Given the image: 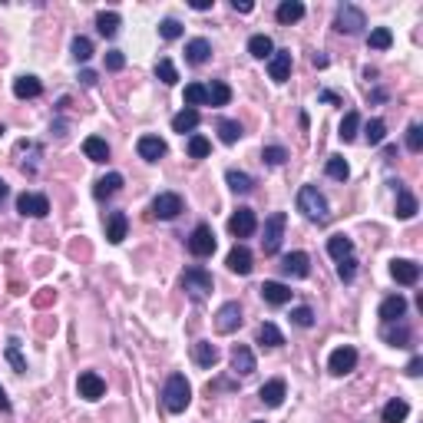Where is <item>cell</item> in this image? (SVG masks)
Listing matches in <instances>:
<instances>
[{
  "label": "cell",
  "instance_id": "1",
  "mask_svg": "<svg viewBox=\"0 0 423 423\" xmlns=\"http://www.w3.org/2000/svg\"><path fill=\"white\" fill-rule=\"evenodd\" d=\"M298 212H304V218L317 222V225H328L331 222L328 198L317 192V185H301V192H298Z\"/></svg>",
  "mask_w": 423,
  "mask_h": 423
},
{
  "label": "cell",
  "instance_id": "2",
  "mask_svg": "<svg viewBox=\"0 0 423 423\" xmlns=\"http://www.w3.org/2000/svg\"><path fill=\"white\" fill-rule=\"evenodd\" d=\"M212 288H215V278H212V272H205L202 265H192V268L182 272V291H185L196 304L209 298Z\"/></svg>",
  "mask_w": 423,
  "mask_h": 423
},
{
  "label": "cell",
  "instance_id": "3",
  "mask_svg": "<svg viewBox=\"0 0 423 423\" xmlns=\"http://www.w3.org/2000/svg\"><path fill=\"white\" fill-rule=\"evenodd\" d=\"M162 404H166L169 413H182V410L192 404V387H189L185 374H172V377L166 380V387H162Z\"/></svg>",
  "mask_w": 423,
  "mask_h": 423
},
{
  "label": "cell",
  "instance_id": "4",
  "mask_svg": "<svg viewBox=\"0 0 423 423\" xmlns=\"http://www.w3.org/2000/svg\"><path fill=\"white\" fill-rule=\"evenodd\" d=\"M285 225H288L285 212H272V215L265 218V238H261V252H265V255H278L281 238H285Z\"/></svg>",
  "mask_w": 423,
  "mask_h": 423
},
{
  "label": "cell",
  "instance_id": "5",
  "mask_svg": "<svg viewBox=\"0 0 423 423\" xmlns=\"http://www.w3.org/2000/svg\"><path fill=\"white\" fill-rule=\"evenodd\" d=\"M364 27H367V17H364L361 7H354V3H341V7H337V17H334V30L348 33V37H357Z\"/></svg>",
  "mask_w": 423,
  "mask_h": 423
},
{
  "label": "cell",
  "instance_id": "6",
  "mask_svg": "<svg viewBox=\"0 0 423 423\" xmlns=\"http://www.w3.org/2000/svg\"><path fill=\"white\" fill-rule=\"evenodd\" d=\"M182 209H185V205H182V196H179V192H159V196L152 198V215H156V218H162V222H172V218H179Z\"/></svg>",
  "mask_w": 423,
  "mask_h": 423
},
{
  "label": "cell",
  "instance_id": "7",
  "mask_svg": "<svg viewBox=\"0 0 423 423\" xmlns=\"http://www.w3.org/2000/svg\"><path fill=\"white\" fill-rule=\"evenodd\" d=\"M238 328H242V308H238V301H225L218 308V314H215V331L235 334Z\"/></svg>",
  "mask_w": 423,
  "mask_h": 423
},
{
  "label": "cell",
  "instance_id": "8",
  "mask_svg": "<svg viewBox=\"0 0 423 423\" xmlns=\"http://www.w3.org/2000/svg\"><path fill=\"white\" fill-rule=\"evenodd\" d=\"M17 212L27 218H46L50 215V198L40 196V192H24V196L17 198Z\"/></svg>",
  "mask_w": 423,
  "mask_h": 423
},
{
  "label": "cell",
  "instance_id": "9",
  "mask_svg": "<svg viewBox=\"0 0 423 423\" xmlns=\"http://www.w3.org/2000/svg\"><path fill=\"white\" fill-rule=\"evenodd\" d=\"M189 252L196 258H209L215 252V232L209 225H196L189 235Z\"/></svg>",
  "mask_w": 423,
  "mask_h": 423
},
{
  "label": "cell",
  "instance_id": "10",
  "mask_svg": "<svg viewBox=\"0 0 423 423\" xmlns=\"http://www.w3.org/2000/svg\"><path fill=\"white\" fill-rule=\"evenodd\" d=\"M354 367H357V350L348 348V344L337 348L331 357H328V370H331L334 377H344V374H350Z\"/></svg>",
  "mask_w": 423,
  "mask_h": 423
},
{
  "label": "cell",
  "instance_id": "11",
  "mask_svg": "<svg viewBox=\"0 0 423 423\" xmlns=\"http://www.w3.org/2000/svg\"><path fill=\"white\" fill-rule=\"evenodd\" d=\"M228 232L235 235V238H248V235H255L258 232V218L252 209H238L232 218H228Z\"/></svg>",
  "mask_w": 423,
  "mask_h": 423
},
{
  "label": "cell",
  "instance_id": "12",
  "mask_svg": "<svg viewBox=\"0 0 423 423\" xmlns=\"http://www.w3.org/2000/svg\"><path fill=\"white\" fill-rule=\"evenodd\" d=\"M391 278L397 281V285H417V281H420V265L410 261V258H393Z\"/></svg>",
  "mask_w": 423,
  "mask_h": 423
},
{
  "label": "cell",
  "instance_id": "13",
  "mask_svg": "<svg viewBox=\"0 0 423 423\" xmlns=\"http://www.w3.org/2000/svg\"><path fill=\"white\" fill-rule=\"evenodd\" d=\"M76 391H79L83 400H100V397L106 393V380L100 377L96 370H83L79 380H76Z\"/></svg>",
  "mask_w": 423,
  "mask_h": 423
},
{
  "label": "cell",
  "instance_id": "14",
  "mask_svg": "<svg viewBox=\"0 0 423 423\" xmlns=\"http://www.w3.org/2000/svg\"><path fill=\"white\" fill-rule=\"evenodd\" d=\"M268 76L274 83H288L291 79V50H274L268 60Z\"/></svg>",
  "mask_w": 423,
  "mask_h": 423
},
{
  "label": "cell",
  "instance_id": "15",
  "mask_svg": "<svg viewBox=\"0 0 423 423\" xmlns=\"http://www.w3.org/2000/svg\"><path fill=\"white\" fill-rule=\"evenodd\" d=\"M232 370H235V377H248V374H255V354H252V348L235 344V350H232Z\"/></svg>",
  "mask_w": 423,
  "mask_h": 423
},
{
  "label": "cell",
  "instance_id": "16",
  "mask_svg": "<svg viewBox=\"0 0 423 423\" xmlns=\"http://www.w3.org/2000/svg\"><path fill=\"white\" fill-rule=\"evenodd\" d=\"M136 152H139V159H146V162H159L169 152V146L159 136H142L136 142Z\"/></svg>",
  "mask_w": 423,
  "mask_h": 423
},
{
  "label": "cell",
  "instance_id": "17",
  "mask_svg": "<svg viewBox=\"0 0 423 423\" xmlns=\"http://www.w3.org/2000/svg\"><path fill=\"white\" fill-rule=\"evenodd\" d=\"M281 272L291 274V278H308L311 274V258L304 252H291V255L281 258Z\"/></svg>",
  "mask_w": 423,
  "mask_h": 423
},
{
  "label": "cell",
  "instance_id": "18",
  "mask_svg": "<svg viewBox=\"0 0 423 423\" xmlns=\"http://www.w3.org/2000/svg\"><path fill=\"white\" fill-rule=\"evenodd\" d=\"M404 314H407V298L404 294H391V298L380 301V321L384 324H393V321H400Z\"/></svg>",
  "mask_w": 423,
  "mask_h": 423
},
{
  "label": "cell",
  "instance_id": "19",
  "mask_svg": "<svg viewBox=\"0 0 423 423\" xmlns=\"http://www.w3.org/2000/svg\"><path fill=\"white\" fill-rule=\"evenodd\" d=\"M225 265H228V272H235V274H252V252L245 248V245H235L232 252H228L225 258Z\"/></svg>",
  "mask_w": 423,
  "mask_h": 423
},
{
  "label": "cell",
  "instance_id": "20",
  "mask_svg": "<svg viewBox=\"0 0 423 423\" xmlns=\"http://www.w3.org/2000/svg\"><path fill=\"white\" fill-rule=\"evenodd\" d=\"M126 228H129L126 212H109V215H106V242L120 245L122 238H126Z\"/></svg>",
  "mask_w": 423,
  "mask_h": 423
},
{
  "label": "cell",
  "instance_id": "21",
  "mask_svg": "<svg viewBox=\"0 0 423 423\" xmlns=\"http://www.w3.org/2000/svg\"><path fill=\"white\" fill-rule=\"evenodd\" d=\"M209 57H212V44L205 40V37H196V40L185 44V63L202 66V63H209Z\"/></svg>",
  "mask_w": 423,
  "mask_h": 423
},
{
  "label": "cell",
  "instance_id": "22",
  "mask_svg": "<svg viewBox=\"0 0 423 423\" xmlns=\"http://www.w3.org/2000/svg\"><path fill=\"white\" fill-rule=\"evenodd\" d=\"M285 393H288L285 380H268V384L258 391V400H261L265 407H281V404H285Z\"/></svg>",
  "mask_w": 423,
  "mask_h": 423
},
{
  "label": "cell",
  "instance_id": "23",
  "mask_svg": "<svg viewBox=\"0 0 423 423\" xmlns=\"http://www.w3.org/2000/svg\"><path fill=\"white\" fill-rule=\"evenodd\" d=\"M258 291H261V298H265L268 304H274V308H281V304L291 301V288L281 285V281H265Z\"/></svg>",
  "mask_w": 423,
  "mask_h": 423
},
{
  "label": "cell",
  "instance_id": "24",
  "mask_svg": "<svg viewBox=\"0 0 423 423\" xmlns=\"http://www.w3.org/2000/svg\"><path fill=\"white\" fill-rule=\"evenodd\" d=\"M40 93H44V83H40L37 76L27 73V76H17L14 79V96L17 100H37Z\"/></svg>",
  "mask_w": 423,
  "mask_h": 423
},
{
  "label": "cell",
  "instance_id": "25",
  "mask_svg": "<svg viewBox=\"0 0 423 423\" xmlns=\"http://www.w3.org/2000/svg\"><path fill=\"white\" fill-rule=\"evenodd\" d=\"M198 122H202L198 109H189V106H185V109H179V113L172 116V133H182V136H185V133H196Z\"/></svg>",
  "mask_w": 423,
  "mask_h": 423
},
{
  "label": "cell",
  "instance_id": "26",
  "mask_svg": "<svg viewBox=\"0 0 423 423\" xmlns=\"http://www.w3.org/2000/svg\"><path fill=\"white\" fill-rule=\"evenodd\" d=\"M218 357H222V354H218V348H215L212 341H196V344H192V361H196L198 367H215Z\"/></svg>",
  "mask_w": 423,
  "mask_h": 423
},
{
  "label": "cell",
  "instance_id": "27",
  "mask_svg": "<svg viewBox=\"0 0 423 423\" xmlns=\"http://www.w3.org/2000/svg\"><path fill=\"white\" fill-rule=\"evenodd\" d=\"M120 189H122V176H120V172H109V176H103V179H96V185H93V196L103 202V198H113Z\"/></svg>",
  "mask_w": 423,
  "mask_h": 423
},
{
  "label": "cell",
  "instance_id": "28",
  "mask_svg": "<svg viewBox=\"0 0 423 423\" xmlns=\"http://www.w3.org/2000/svg\"><path fill=\"white\" fill-rule=\"evenodd\" d=\"M225 182H228V189H232L235 196H248V192L255 189V179H252L248 172H238V169H228Z\"/></svg>",
  "mask_w": 423,
  "mask_h": 423
},
{
  "label": "cell",
  "instance_id": "29",
  "mask_svg": "<svg viewBox=\"0 0 423 423\" xmlns=\"http://www.w3.org/2000/svg\"><path fill=\"white\" fill-rule=\"evenodd\" d=\"M410 417V404L404 400V397H393L391 404L384 407V413H380V420L384 423H404Z\"/></svg>",
  "mask_w": 423,
  "mask_h": 423
},
{
  "label": "cell",
  "instance_id": "30",
  "mask_svg": "<svg viewBox=\"0 0 423 423\" xmlns=\"http://www.w3.org/2000/svg\"><path fill=\"white\" fill-rule=\"evenodd\" d=\"M417 209H420V205H417V196H413L410 189L400 185V189H397V218H404V222H407V218L417 215Z\"/></svg>",
  "mask_w": 423,
  "mask_h": 423
},
{
  "label": "cell",
  "instance_id": "31",
  "mask_svg": "<svg viewBox=\"0 0 423 423\" xmlns=\"http://www.w3.org/2000/svg\"><path fill=\"white\" fill-rule=\"evenodd\" d=\"M232 100V86L222 79H212V86H205V106H228Z\"/></svg>",
  "mask_w": 423,
  "mask_h": 423
},
{
  "label": "cell",
  "instance_id": "32",
  "mask_svg": "<svg viewBox=\"0 0 423 423\" xmlns=\"http://www.w3.org/2000/svg\"><path fill=\"white\" fill-rule=\"evenodd\" d=\"M274 17H278V24H298L304 17V3L301 0H285V3H278Z\"/></svg>",
  "mask_w": 423,
  "mask_h": 423
},
{
  "label": "cell",
  "instance_id": "33",
  "mask_svg": "<svg viewBox=\"0 0 423 423\" xmlns=\"http://www.w3.org/2000/svg\"><path fill=\"white\" fill-rule=\"evenodd\" d=\"M83 152H86L90 162H109V146H106V139H100V136L83 139Z\"/></svg>",
  "mask_w": 423,
  "mask_h": 423
},
{
  "label": "cell",
  "instance_id": "34",
  "mask_svg": "<svg viewBox=\"0 0 423 423\" xmlns=\"http://www.w3.org/2000/svg\"><path fill=\"white\" fill-rule=\"evenodd\" d=\"M248 53H252L255 60H272V53H274L272 37H265V33H255V37L248 40Z\"/></svg>",
  "mask_w": 423,
  "mask_h": 423
},
{
  "label": "cell",
  "instance_id": "35",
  "mask_svg": "<svg viewBox=\"0 0 423 423\" xmlns=\"http://www.w3.org/2000/svg\"><path fill=\"white\" fill-rule=\"evenodd\" d=\"M357 129H361V113L350 109V113H344V120H341L337 136H341V142H354V139H357Z\"/></svg>",
  "mask_w": 423,
  "mask_h": 423
},
{
  "label": "cell",
  "instance_id": "36",
  "mask_svg": "<svg viewBox=\"0 0 423 423\" xmlns=\"http://www.w3.org/2000/svg\"><path fill=\"white\" fill-rule=\"evenodd\" d=\"M328 255H331L334 261L350 258V255H354V242H350L348 235H331V238H328Z\"/></svg>",
  "mask_w": 423,
  "mask_h": 423
},
{
  "label": "cell",
  "instance_id": "37",
  "mask_svg": "<svg viewBox=\"0 0 423 423\" xmlns=\"http://www.w3.org/2000/svg\"><path fill=\"white\" fill-rule=\"evenodd\" d=\"M242 136H245V129L238 120H218V139H222L225 146H235Z\"/></svg>",
  "mask_w": 423,
  "mask_h": 423
},
{
  "label": "cell",
  "instance_id": "38",
  "mask_svg": "<svg viewBox=\"0 0 423 423\" xmlns=\"http://www.w3.org/2000/svg\"><path fill=\"white\" fill-rule=\"evenodd\" d=\"M258 344H261V348H281L285 337H281V331L274 328L272 321H265V324L258 328Z\"/></svg>",
  "mask_w": 423,
  "mask_h": 423
},
{
  "label": "cell",
  "instance_id": "39",
  "mask_svg": "<svg viewBox=\"0 0 423 423\" xmlns=\"http://www.w3.org/2000/svg\"><path fill=\"white\" fill-rule=\"evenodd\" d=\"M120 14H113V10H103V14L96 17V30L103 33V37H116V30H120Z\"/></svg>",
  "mask_w": 423,
  "mask_h": 423
},
{
  "label": "cell",
  "instance_id": "40",
  "mask_svg": "<svg viewBox=\"0 0 423 423\" xmlns=\"http://www.w3.org/2000/svg\"><path fill=\"white\" fill-rule=\"evenodd\" d=\"M364 136H367V142H370V146H380V142L387 139V122H384V120H370L367 126H364Z\"/></svg>",
  "mask_w": 423,
  "mask_h": 423
},
{
  "label": "cell",
  "instance_id": "41",
  "mask_svg": "<svg viewBox=\"0 0 423 423\" xmlns=\"http://www.w3.org/2000/svg\"><path fill=\"white\" fill-rule=\"evenodd\" d=\"M391 44H393V33L387 27H374V30L367 33V46L370 50H387Z\"/></svg>",
  "mask_w": 423,
  "mask_h": 423
},
{
  "label": "cell",
  "instance_id": "42",
  "mask_svg": "<svg viewBox=\"0 0 423 423\" xmlns=\"http://www.w3.org/2000/svg\"><path fill=\"white\" fill-rule=\"evenodd\" d=\"M156 76L166 83V86H176L179 83V73H176V63L169 60V57H162V60L156 63Z\"/></svg>",
  "mask_w": 423,
  "mask_h": 423
},
{
  "label": "cell",
  "instance_id": "43",
  "mask_svg": "<svg viewBox=\"0 0 423 423\" xmlns=\"http://www.w3.org/2000/svg\"><path fill=\"white\" fill-rule=\"evenodd\" d=\"M384 337H387V344H391V348H410V341H413V331H410L407 324H400L397 331H384Z\"/></svg>",
  "mask_w": 423,
  "mask_h": 423
},
{
  "label": "cell",
  "instance_id": "44",
  "mask_svg": "<svg viewBox=\"0 0 423 423\" xmlns=\"http://www.w3.org/2000/svg\"><path fill=\"white\" fill-rule=\"evenodd\" d=\"M182 100H185V106H189V109H196V106H205V86H202V83H189Z\"/></svg>",
  "mask_w": 423,
  "mask_h": 423
},
{
  "label": "cell",
  "instance_id": "45",
  "mask_svg": "<svg viewBox=\"0 0 423 423\" xmlns=\"http://www.w3.org/2000/svg\"><path fill=\"white\" fill-rule=\"evenodd\" d=\"M324 169H328V176H331V179H337V182H344L350 176V166L344 162V159H341V156H331Z\"/></svg>",
  "mask_w": 423,
  "mask_h": 423
},
{
  "label": "cell",
  "instance_id": "46",
  "mask_svg": "<svg viewBox=\"0 0 423 423\" xmlns=\"http://www.w3.org/2000/svg\"><path fill=\"white\" fill-rule=\"evenodd\" d=\"M7 361H10V367H14L17 374H24V370H27V364H24V357H20V341H17V337L7 341Z\"/></svg>",
  "mask_w": 423,
  "mask_h": 423
},
{
  "label": "cell",
  "instance_id": "47",
  "mask_svg": "<svg viewBox=\"0 0 423 423\" xmlns=\"http://www.w3.org/2000/svg\"><path fill=\"white\" fill-rule=\"evenodd\" d=\"M212 152V142L205 136H189V156L192 159H205Z\"/></svg>",
  "mask_w": 423,
  "mask_h": 423
},
{
  "label": "cell",
  "instance_id": "48",
  "mask_svg": "<svg viewBox=\"0 0 423 423\" xmlns=\"http://www.w3.org/2000/svg\"><path fill=\"white\" fill-rule=\"evenodd\" d=\"M291 324H298V328H311V324H314V311H311L308 304L294 308V311H291Z\"/></svg>",
  "mask_w": 423,
  "mask_h": 423
},
{
  "label": "cell",
  "instance_id": "49",
  "mask_svg": "<svg viewBox=\"0 0 423 423\" xmlns=\"http://www.w3.org/2000/svg\"><path fill=\"white\" fill-rule=\"evenodd\" d=\"M285 159H288V152L281 146H265L261 149V162H268V166H281Z\"/></svg>",
  "mask_w": 423,
  "mask_h": 423
},
{
  "label": "cell",
  "instance_id": "50",
  "mask_svg": "<svg viewBox=\"0 0 423 423\" xmlns=\"http://www.w3.org/2000/svg\"><path fill=\"white\" fill-rule=\"evenodd\" d=\"M159 37H162V40H179V37H182V24H179V20H172V17H169V20H162V24H159Z\"/></svg>",
  "mask_w": 423,
  "mask_h": 423
},
{
  "label": "cell",
  "instance_id": "51",
  "mask_svg": "<svg viewBox=\"0 0 423 423\" xmlns=\"http://www.w3.org/2000/svg\"><path fill=\"white\" fill-rule=\"evenodd\" d=\"M73 57L79 63H86L93 57V44L86 40V37H76V40H73Z\"/></svg>",
  "mask_w": 423,
  "mask_h": 423
},
{
  "label": "cell",
  "instance_id": "52",
  "mask_svg": "<svg viewBox=\"0 0 423 423\" xmlns=\"http://www.w3.org/2000/svg\"><path fill=\"white\" fill-rule=\"evenodd\" d=\"M407 149L410 152H420L423 149V129L413 122V126H407Z\"/></svg>",
  "mask_w": 423,
  "mask_h": 423
},
{
  "label": "cell",
  "instance_id": "53",
  "mask_svg": "<svg viewBox=\"0 0 423 423\" xmlns=\"http://www.w3.org/2000/svg\"><path fill=\"white\" fill-rule=\"evenodd\" d=\"M122 66H126V53H122V50H109V53H106V70H109V73H120Z\"/></svg>",
  "mask_w": 423,
  "mask_h": 423
},
{
  "label": "cell",
  "instance_id": "54",
  "mask_svg": "<svg viewBox=\"0 0 423 423\" xmlns=\"http://www.w3.org/2000/svg\"><path fill=\"white\" fill-rule=\"evenodd\" d=\"M337 274H341V281H354L357 261H354V258H341V261H337Z\"/></svg>",
  "mask_w": 423,
  "mask_h": 423
},
{
  "label": "cell",
  "instance_id": "55",
  "mask_svg": "<svg viewBox=\"0 0 423 423\" xmlns=\"http://www.w3.org/2000/svg\"><path fill=\"white\" fill-rule=\"evenodd\" d=\"M420 374H423V357H413L407 364V377H420Z\"/></svg>",
  "mask_w": 423,
  "mask_h": 423
},
{
  "label": "cell",
  "instance_id": "56",
  "mask_svg": "<svg viewBox=\"0 0 423 423\" xmlns=\"http://www.w3.org/2000/svg\"><path fill=\"white\" fill-rule=\"evenodd\" d=\"M232 10H238V14H252V10H255V3H252V0H232Z\"/></svg>",
  "mask_w": 423,
  "mask_h": 423
},
{
  "label": "cell",
  "instance_id": "57",
  "mask_svg": "<svg viewBox=\"0 0 423 423\" xmlns=\"http://www.w3.org/2000/svg\"><path fill=\"white\" fill-rule=\"evenodd\" d=\"M317 100H321V103H331V106H344V100H341L337 93H331V90H324L321 96H317Z\"/></svg>",
  "mask_w": 423,
  "mask_h": 423
},
{
  "label": "cell",
  "instance_id": "58",
  "mask_svg": "<svg viewBox=\"0 0 423 423\" xmlns=\"http://www.w3.org/2000/svg\"><path fill=\"white\" fill-rule=\"evenodd\" d=\"M79 83H83V86H96V73H93V70H83V73H79Z\"/></svg>",
  "mask_w": 423,
  "mask_h": 423
},
{
  "label": "cell",
  "instance_id": "59",
  "mask_svg": "<svg viewBox=\"0 0 423 423\" xmlns=\"http://www.w3.org/2000/svg\"><path fill=\"white\" fill-rule=\"evenodd\" d=\"M192 10H212V0H192Z\"/></svg>",
  "mask_w": 423,
  "mask_h": 423
},
{
  "label": "cell",
  "instance_id": "60",
  "mask_svg": "<svg viewBox=\"0 0 423 423\" xmlns=\"http://www.w3.org/2000/svg\"><path fill=\"white\" fill-rule=\"evenodd\" d=\"M0 410H3V413L10 410V400H7V391H3V387H0Z\"/></svg>",
  "mask_w": 423,
  "mask_h": 423
},
{
  "label": "cell",
  "instance_id": "61",
  "mask_svg": "<svg viewBox=\"0 0 423 423\" xmlns=\"http://www.w3.org/2000/svg\"><path fill=\"white\" fill-rule=\"evenodd\" d=\"M3 198H7V182L0 179V202H3Z\"/></svg>",
  "mask_w": 423,
  "mask_h": 423
}]
</instances>
